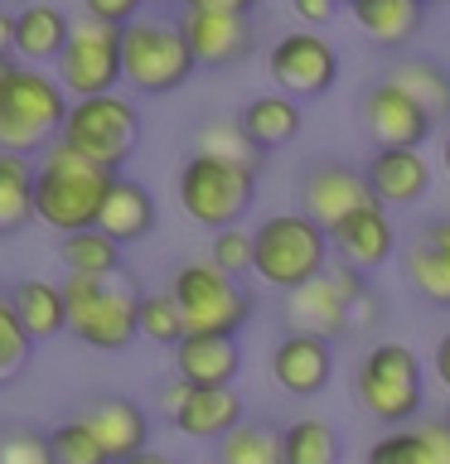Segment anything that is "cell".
<instances>
[{
    "mask_svg": "<svg viewBox=\"0 0 450 464\" xmlns=\"http://www.w3.org/2000/svg\"><path fill=\"white\" fill-rule=\"evenodd\" d=\"M68 92L54 72L29 63H0V150L10 155H44L64 136Z\"/></svg>",
    "mask_w": 450,
    "mask_h": 464,
    "instance_id": "obj_1",
    "label": "cell"
},
{
    "mask_svg": "<svg viewBox=\"0 0 450 464\" xmlns=\"http://www.w3.org/2000/svg\"><path fill=\"white\" fill-rule=\"evenodd\" d=\"M107 184H112L107 169H97L93 160H83L64 140H54L34 160V223H44L58 237L97 227V208L107 198Z\"/></svg>",
    "mask_w": 450,
    "mask_h": 464,
    "instance_id": "obj_2",
    "label": "cell"
},
{
    "mask_svg": "<svg viewBox=\"0 0 450 464\" xmlns=\"http://www.w3.org/2000/svg\"><path fill=\"white\" fill-rule=\"evenodd\" d=\"M64 300H68V334L83 348L97 353H126L136 334L141 290L131 276H107V281H87V276H64Z\"/></svg>",
    "mask_w": 450,
    "mask_h": 464,
    "instance_id": "obj_3",
    "label": "cell"
},
{
    "mask_svg": "<svg viewBox=\"0 0 450 464\" xmlns=\"http://www.w3.org/2000/svg\"><path fill=\"white\" fill-rule=\"evenodd\" d=\"M329 232L305 213H271L252 227V276L271 290H296L325 276Z\"/></svg>",
    "mask_w": 450,
    "mask_h": 464,
    "instance_id": "obj_4",
    "label": "cell"
},
{
    "mask_svg": "<svg viewBox=\"0 0 450 464\" xmlns=\"http://www.w3.org/2000/svg\"><path fill=\"white\" fill-rule=\"evenodd\" d=\"M165 290L174 295V304H180L189 334H232V339H238V334L252 324V310H257V300H252V290L242 285V276H228L223 266H213L209 256L180 261Z\"/></svg>",
    "mask_w": 450,
    "mask_h": 464,
    "instance_id": "obj_5",
    "label": "cell"
},
{
    "mask_svg": "<svg viewBox=\"0 0 450 464\" xmlns=\"http://www.w3.org/2000/svg\"><path fill=\"white\" fill-rule=\"evenodd\" d=\"M194 53L174 20L141 14L122 29V82L141 97H165L194 78Z\"/></svg>",
    "mask_w": 450,
    "mask_h": 464,
    "instance_id": "obj_6",
    "label": "cell"
},
{
    "mask_svg": "<svg viewBox=\"0 0 450 464\" xmlns=\"http://www.w3.org/2000/svg\"><path fill=\"white\" fill-rule=\"evenodd\" d=\"M68 150H78L83 160H93L97 169L122 174L126 160L136 155L141 145V111L136 102L122 92H102V97H78L68 102L64 116V136Z\"/></svg>",
    "mask_w": 450,
    "mask_h": 464,
    "instance_id": "obj_7",
    "label": "cell"
},
{
    "mask_svg": "<svg viewBox=\"0 0 450 464\" xmlns=\"http://www.w3.org/2000/svg\"><path fill=\"white\" fill-rule=\"evenodd\" d=\"M354 397L373 420L383 426H402L421 411V397H426V372H421V358L406 343H377L358 358L354 368Z\"/></svg>",
    "mask_w": 450,
    "mask_h": 464,
    "instance_id": "obj_8",
    "label": "cell"
},
{
    "mask_svg": "<svg viewBox=\"0 0 450 464\" xmlns=\"http://www.w3.org/2000/svg\"><path fill=\"white\" fill-rule=\"evenodd\" d=\"M174 194H180V208L194 218L199 227H238V218L252 208L257 198V169L247 165H228V160L213 155H189L180 165V179H174Z\"/></svg>",
    "mask_w": 450,
    "mask_h": 464,
    "instance_id": "obj_9",
    "label": "cell"
},
{
    "mask_svg": "<svg viewBox=\"0 0 450 464\" xmlns=\"http://www.w3.org/2000/svg\"><path fill=\"white\" fill-rule=\"evenodd\" d=\"M54 78L64 82L73 102L116 92L122 87V29L97 20H73V34L54 63Z\"/></svg>",
    "mask_w": 450,
    "mask_h": 464,
    "instance_id": "obj_10",
    "label": "cell"
},
{
    "mask_svg": "<svg viewBox=\"0 0 450 464\" xmlns=\"http://www.w3.org/2000/svg\"><path fill=\"white\" fill-rule=\"evenodd\" d=\"M363 290H368V276L339 261L334 271L286 290V324L300 334H319V339H339L348 334V310Z\"/></svg>",
    "mask_w": 450,
    "mask_h": 464,
    "instance_id": "obj_11",
    "label": "cell"
},
{
    "mask_svg": "<svg viewBox=\"0 0 450 464\" xmlns=\"http://www.w3.org/2000/svg\"><path fill=\"white\" fill-rule=\"evenodd\" d=\"M267 72L276 82V92L286 97H325L334 82H339V53H334L329 39H319L315 29H290L271 44L267 53Z\"/></svg>",
    "mask_w": 450,
    "mask_h": 464,
    "instance_id": "obj_12",
    "label": "cell"
},
{
    "mask_svg": "<svg viewBox=\"0 0 450 464\" xmlns=\"http://www.w3.org/2000/svg\"><path fill=\"white\" fill-rule=\"evenodd\" d=\"M174 24H180V34L189 44V53H194V63H203V68H232V63H242V58L257 49L252 14L184 5L180 14H174Z\"/></svg>",
    "mask_w": 450,
    "mask_h": 464,
    "instance_id": "obj_13",
    "label": "cell"
},
{
    "mask_svg": "<svg viewBox=\"0 0 450 464\" xmlns=\"http://www.w3.org/2000/svg\"><path fill=\"white\" fill-rule=\"evenodd\" d=\"M300 203H305V218H315L319 227H339L348 213H358V208H368L373 198V188L368 179H363V169L354 165H344V160H319V165L305 169V179H300Z\"/></svg>",
    "mask_w": 450,
    "mask_h": 464,
    "instance_id": "obj_14",
    "label": "cell"
},
{
    "mask_svg": "<svg viewBox=\"0 0 450 464\" xmlns=\"http://www.w3.org/2000/svg\"><path fill=\"white\" fill-rule=\"evenodd\" d=\"M358 121L377 140V150H387V145H412V150H421V140H426L431 126H435L431 116L421 111L397 82H387V78H377L373 87H363Z\"/></svg>",
    "mask_w": 450,
    "mask_h": 464,
    "instance_id": "obj_15",
    "label": "cell"
},
{
    "mask_svg": "<svg viewBox=\"0 0 450 464\" xmlns=\"http://www.w3.org/2000/svg\"><path fill=\"white\" fill-rule=\"evenodd\" d=\"M329 377H334V348L319 334L290 329L271 348V382L290 392V397H315V392L329 387Z\"/></svg>",
    "mask_w": 450,
    "mask_h": 464,
    "instance_id": "obj_16",
    "label": "cell"
},
{
    "mask_svg": "<svg viewBox=\"0 0 450 464\" xmlns=\"http://www.w3.org/2000/svg\"><path fill=\"white\" fill-rule=\"evenodd\" d=\"M329 246L339 252L344 266L368 276V271H377V266L392 261V252H397V227H392L383 203H368V208L348 213L339 227H329Z\"/></svg>",
    "mask_w": 450,
    "mask_h": 464,
    "instance_id": "obj_17",
    "label": "cell"
},
{
    "mask_svg": "<svg viewBox=\"0 0 450 464\" xmlns=\"http://www.w3.org/2000/svg\"><path fill=\"white\" fill-rule=\"evenodd\" d=\"M363 179H368L373 198L383 203V208H406V203H421L431 188V160L412 150V145H387V150H373L368 155V169H363Z\"/></svg>",
    "mask_w": 450,
    "mask_h": 464,
    "instance_id": "obj_18",
    "label": "cell"
},
{
    "mask_svg": "<svg viewBox=\"0 0 450 464\" xmlns=\"http://www.w3.org/2000/svg\"><path fill=\"white\" fill-rule=\"evenodd\" d=\"M78 416H83V426L102 440V450L112 455V464L151 450L145 445L151 440V416H145L141 401H131V397H93Z\"/></svg>",
    "mask_w": 450,
    "mask_h": 464,
    "instance_id": "obj_19",
    "label": "cell"
},
{
    "mask_svg": "<svg viewBox=\"0 0 450 464\" xmlns=\"http://www.w3.org/2000/svg\"><path fill=\"white\" fill-rule=\"evenodd\" d=\"M406 281L421 300L450 310V218H426L406 242Z\"/></svg>",
    "mask_w": 450,
    "mask_h": 464,
    "instance_id": "obj_20",
    "label": "cell"
},
{
    "mask_svg": "<svg viewBox=\"0 0 450 464\" xmlns=\"http://www.w3.org/2000/svg\"><path fill=\"white\" fill-rule=\"evenodd\" d=\"M155 194L145 188L141 179H131V174H112L107 184V198H102L97 208V232H107L116 246H131V242H145L155 232Z\"/></svg>",
    "mask_w": 450,
    "mask_h": 464,
    "instance_id": "obj_21",
    "label": "cell"
},
{
    "mask_svg": "<svg viewBox=\"0 0 450 464\" xmlns=\"http://www.w3.org/2000/svg\"><path fill=\"white\" fill-rule=\"evenodd\" d=\"M68 34H73V20L64 5H54V0H24L15 10V63H29V68L58 63Z\"/></svg>",
    "mask_w": 450,
    "mask_h": 464,
    "instance_id": "obj_22",
    "label": "cell"
},
{
    "mask_svg": "<svg viewBox=\"0 0 450 464\" xmlns=\"http://www.w3.org/2000/svg\"><path fill=\"white\" fill-rule=\"evenodd\" d=\"M174 353V377L194 387H232V377L242 368V348L232 334H184Z\"/></svg>",
    "mask_w": 450,
    "mask_h": 464,
    "instance_id": "obj_23",
    "label": "cell"
},
{
    "mask_svg": "<svg viewBox=\"0 0 450 464\" xmlns=\"http://www.w3.org/2000/svg\"><path fill=\"white\" fill-rule=\"evenodd\" d=\"M170 426L189 440H223L232 426H242V397L232 387H194L170 411Z\"/></svg>",
    "mask_w": 450,
    "mask_h": 464,
    "instance_id": "obj_24",
    "label": "cell"
},
{
    "mask_svg": "<svg viewBox=\"0 0 450 464\" xmlns=\"http://www.w3.org/2000/svg\"><path fill=\"white\" fill-rule=\"evenodd\" d=\"M10 310L20 314V324L29 329V339L44 343L54 334H68V300H64V281H44V276H24L10 285Z\"/></svg>",
    "mask_w": 450,
    "mask_h": 464,
    "instance_id": "obj_25",
    "label": "cell"
},
{
    "mask_svg": "<svg viewBox=\"0 0 450 464\" xmlns=\"http://www.w3.org/2000/svg\"><path fill=\"white\" fill-rule=\"evenodd\" d=\"M300 102L296 97H286V92H261L252 97L247 107L238 111V126L247 130V140L257 145L261 155L267 150H281V145H290L300 136Z\"/></svg>",
    "mask_w": 450,
    "mask_h": 464,
    "instance_id": "obj_26",
    "label": "cell"
},
{
    "mask_svg": "<svg viewBox=\"0 0 450 464\" xmlns=\"http://www.w3.org/2000/svg\"><path fill=\"white\" fill-rule=\"evenodd\" d=\"M368 464H450V420H421L416 430H387L373 440Z\"/></svg>",
    "mask_w": 450,
    "mask_h": 464,
    "instance_id": "obj_27",
    "label": "cell"
},
{
    "mask_svg": "<svg viewBox=\"0 0 450 464\" xmlns=\"http://www.w3.org/2000/svg\"><path fill=\"white\" fill-rule=\"evenodd\" d=\"M354 20L373 44L383 49H402L421 34V20H426V5L421 0H354Z\"/></svg>",
    "mask_w": 450,
    "mask_h": 464,
    "instance_id": "obj_28",
    "label": "cell"
},
{
    "mask_svg": "<svg viewBox=\"0 0 450 464\" xmlns=\"http://www.w3.org/2000/svg\"><path fill=\"white\" fill-rule=\"evenodd\" d=\"M383 78L397 82L431 121H445L450 116V68L445 63H435V58H397Z\"/></svg>",
    "mask_w": 450,
    "mask_h": 464,
    "instance_id": "obj_29",
    "label": "cell"
},
{
    "mask_svg": "<svg viewBox=\"0 0 450 464\" xmlns=\"http://www.w3.org/2000/svg\"><path fill=\"white\" fill-rule=\"evenodd\" d=\"M34 223V160L0 150V237H20Z\"/></svg>",
    "mask_w": 450,
    "mask_h": 464,
    "instance_id": "obj_30",
    "label": "cell"
},
{
    "mask_svg": "<svg viewBox=\"0 0 450 464\" xmlns=\"http://www.w3.org/2000/svg\"><path fill=\"white\" fill-rule=\"evenodd\" d=\"M58 261H64L68 276H87V281H107V276H122V246H116L107 232L87 227V232H68L58 237Z\"/></svg>",
    "mask_w": 450,
    "mask_h": 464,
    "instance_id": "obj_31",
    "label": "cell"
},
{
    "mask_svg": "<svg viewBox=\"0 0 450 464\" xmlns=\"http://www.w3.org/2000/svg\"><path fill=\"white\" fill-rule=\"evenodd\" d=\"M213 464H286L281 430L267 426V420H242L223 440H213Z\"/></svg>",
    "mask_w": 450,
    "mask_h": 464,
    "instance_id": "obj_32",
    "label": "cell"
},
{
    "mask_svg": "<svg viewBox=\"0 0 450 464\" xmlns=\"http://www.w3.org/2000/svg\"><path fill=\"white\" fill-rule=\"evenodd\" d=\"M281 459L286 464H339V435L319 416L290 420L281 430Z\"/></svg>",
    "mask_w": 450,
    "mask_h": 464,
    "instance_id": "obj_33",
    "label": "cell"
},
{
    "mask_svg": "<svg viewBox=\"0 0 450 464\" xmlns=\"http://www.w3.org/2000/svg\"><path fill=\"white\" fill-rule=\"evenodd\" d=\"M136 334L141 339H151L160 348H174L184 339V314L180 304H174L170 290H141V310H136Z\"/></svg>",
    "mask_w": 450,
    "mask_h": 464,
    "instance_id": "obj_34",
    "label": "cell"
},
{
    "mask_svg": "<svg viewBox=\"0 0 450 464\" xmlns=\"http://www.w3.org/2000/svg\"><path fill=\"white\" fill-rule=\"evenodd\" d=\"M194 150L199 155H213V160H228V165L261 169V150L247 140V130L238 121H203L194 130Z\"/></svg>",
    "mask_w": 450,
    "mask_h": 464,
    "instance_id": "obj_35",
    "label": "cell"
},
{
    "mask_svg": "<svg viewBox=\"0 0 450 464\" xmlns=\"http://www.w3.org/2000/svg\"><path fill=\"white\" fill-rule=\"evenodd\" d=\"M29 362H34V339L20 324V314L10 310V300L0 295V387L20 382L29 372Z\"/></svg>",
    "mask_w": 450,
    "mask_h": 464,
    "instance_id": "obj_36",
    "label": "cell"
},
{
    "mask_svg": "<svg viewBox=\"0 0 450 464\" xmlns=\"http://www.w3.org/2000/svg\"><path fill=\"white\" fill-rule=\"evenodd\" d=\"M49 450L58 464H112V455L102 450V440L83 426V416H68L49 426Z\"/></svg>",
    "mask_w": 450,
    "mask_h": 464,
    "instance_id": "obj_37",
    "label": "cell"
},
{
    "mask_svg": "<svg viewBox=\"0 0 450 464\" xmlns=\"http://www.w3.org/2000/svg\"><path fill=\"white\" fill-rule=\"evenodd\" d=\"M0 464H58L49 450V430L0 426Z\"/></svg>",
    "mask_w": 450,
    "mask_h": 464,
    "instance_id": "obj_38",
    "label": "cell"
},
{
    "mask_svg": "<svg viewBox=\"0 0 450 464\" xmlns=\"http://www.w3.org/2000/svg\"><path fill=\"white\" fill-rule=\"evenodd\" d=\"M209 261H213V266H223L228 276L252 271V232H242V227H218V232H213Z\"/></svg>",
    "mask_w": 450,
    "mask_h": 464,
    "instance_id": "obj_39",
    "label": "cell"
},
{
    "mask_svg": "<svg viewBox=\"0 0 450 464\" xmlns=\"http://www.w3.org/2000/svg\"><path fill=\"white\" fill-rule=\"evenodd\" d=\"M151 0H83V20H97V24H112V29H126L131 20H141Z\"/></svg>",
    "mask_w": 450,
    "mask_h": 464,
    "instance_id": "obj_40",
    "label": "cell"
},
{
    "mask_svg": "<svg viewBox=\"0 0 450 464\" xmlns=\"http://www.w3.org/2000/svg\"><path fill=\"white\" fill-rule=\"evenodd\" d=\"M334 10H339V0H290V14H300L305 24H329Z\"/></svg>",
    "mask_w": 450,
    "mask_h": 464,
    "instance_id": "obj_41",
    "label": "cell"
},
{
    "mask_svg": "<svg viewBox=\"0 0 450 464\" xmlns=\"http://www.w3.org/2000/svg\"><path fill=\"white\" fill-rule=\"evenodd\" d=\"M383 319V300H377V290L368 285L363 295L354 300V310H348V329H358V324H377Z\"/></svg>",
    "mask_w": 450,
    "mask_h": 464,
    "instance_id": "obj_42",
    "label": "cell"
},
{
    "mask_svg": "<svg viewBox=\"0 0 450 464\" xmlns=\"http://www.w3.org/2000/svg\"><path fill=\"white\" fill-rule=\"evenodd\" d=\"M15 58V10L0 5V63Z\"/></svg>",
    "mask_w": 450,
    "mask_h": 464,
    "instance_id": "obj_43",
    "label": "cell"
},
{
    "mask_svg": "<svg viewBox=\"0 0 450 464\" xmlns=\"http://www.w3.org/2000/svg\"><path fill=\"white\" fill-rule=\"evenodd\" d=\"M431 368H435V377H441V387L450 392V329L441 334V343H435V353H431Z\"/></svg>",
    "mask_w": 450,
    "mask_h": 464,
    "instance_id": "obj_44",
    "label": "cell"
},
{
    "mask_svg": "<svg viewBox=\"0 0 450 464\" xmlns=\"http://www.w3.org/2000/svg\"><path fill=\"white\" fill-rule=\"evenodd\" d=\"M184 5H194V10H232V14H252V10H257V0H184Z\"/></svg>",
    "mask_w": 450,
    "mask_h": 464,
    "instance_id": "obj_45",
    "label": "cell"
},
{
    "mask_svg": "<svg viewBox=\"0 0 450 464\" xmlns=\"http://www.w3.org/2000/svg\"><path fill=\"white\" fill-rule=\"evenodd\" d=\"M122 464H174V459L160 455V450H141V455H131V459H122Z\"/></svg>",
    "mask_w": 450,
    "mask_h": 464,
    "instance_id": "obj_46",
    "label": "cell"
},
{
    "mask_svg": "<svg viewBox=\"0 0 450 464\" xmlns=\"http://www.w3.org/2000/svg\"><path fill=\"white\" fill-rule=\"evenodd\" d=\"M445 174H450V130H445Z\"/></svg>",
    "mask_w": 450,
    "mask_h": 464,
    "instance_id": "obj_47",
    "label": "cell"
},
{
    "mask_svg": "<svg viewBox=\"0 0 450 464\" xmlns=\"http://www.w3.org/2000/svg\"><path fill=\"white\" fill-rule=\"evenodd\" d=\"M339 5H354V0H339Z\"/></svg>",
    "mask_w": 450,
    "mask_h": 464,
    "instance_id": "obj_48",
    "label": "cell"
},
{
    "mask_svg": "<svg viewBox=\"0 0 450 464\" xmlns=\"http://www.w3.org/2000/svg\"><path fill=\"white\" fill-rule=\"evenodd\" d=\"M421 5H431V0H421Z\"/></svg>",
    "mask_w": 450,
    "mask_h": 464,
    "instance_id": "obj_49",
    "label": "cell"
}]
</instances>
